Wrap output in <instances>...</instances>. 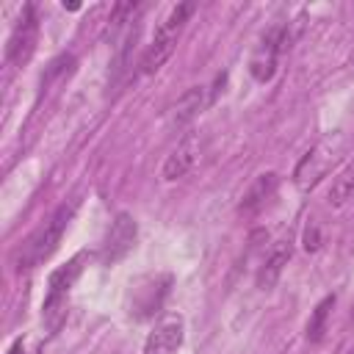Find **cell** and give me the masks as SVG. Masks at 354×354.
<instances>
[{"label": "cell", "instance_id": "obj_12", "mask_svg": "<svg viewBox=\"0 0 354 354\" xmlns=\"http://www.w3.org/2000/svg\"><path fill=\"white\" fill-rule=\"evenodd\" d=\"M277 185H279V177H277L274 171L260 174V177L249 185V191L243 194V199H241V213H257V210L274 196Z\"/></svg>", "mask_w": 354, "mask_h": 354}, {"label": "cell", "instance_id": "obj_8", "mask_svg": "<svg viewBox=\"0 0 354 354\" xmlns=\"http://www.w3.org/2000/svg\"><path fill=\"white\" fill-rule=\"evenodd\" d=\"M199 160V136L196 133H188V136H183L180 141H177V147L169 152V158L163 160V180H169V183H174V180H180V177H185L191 169H194V163Z\"/></svg>", "mask_w": 354, "mask_h": 354}, {"label": "cell", "instance_id": "obj_2", "mask_svg": "<svg viewBox=\"0 0 354 354\" xmlns=\"http://www.w3.org/2000/svg\"><path fill=\"white\" fill-rule=\"evenodd\" d=\"M194 14V3H180V6H174L171 11H169V17L158 25V30H155V39L149 41V47L144 50V55H141V75H152V72H158L169 58H171V53H174V47H177V39H180V30H183V25L188 22V17Z\"/></svg>", "mask_w": 354, "mask_h": 354}, {"label": "cell", "instance_id": "obj_18", "mask_svg": "<svg viewBox=\"0 0 354 354\" xmlns=\"http://www.w3.org/2000/svg\"><path fill=\"white\" fill-rule=\"evenodd\" d=\"M8 354H22V340H17L14 346H11V351Z\"/></svg>", "mask_w": 354, "mask_h": 354}, {"label": "cell", "instance_id": "obj_3", "mask_svg": "<svg viewBox=\"0 0 354 354\" xmlns=\"http://www.w3.org/2000/svg\"><path fill=\"white\" fill-rule=\"evenodd\" d=\"M36 41H39V17H36V8H33V6H25L19 22H17L14 30H11L8 47H6L8 61L17 64V66H22V64L33 55Z\"/></svg>", "mask_w": 354, "mask_h": 354}, {"label": "cell", "instance_id": "obj_1", "mask_svg": "<svg viewBox=\"0 0 354 354\" xmlns=\"http://www.w3.org/2000/svg\"><path fill=\"white\" fill-rule=\"evenodd\" d=\"M72 213H75V202H72V205H61L41 227H36V230L25 238V243L17 249V257H14L17 271L36 268L39 263H44V260L55 252V246L61 243V235H64V230H66Z\"/></svg>", "mask_w": 354, "mask_h": 354}, {"label": "cell", "instance_id": "obj_13", "mask_svg": "<svg viewBox=\"0 0 354 354\" xmlns=\"http://www.w3.org/2000/svg\"><path fill=\"white\" fill-rule=\"evenodd\" d=\"M80 263H83V254H77V257H72L66 266L55 268V271L50 274L47 293H55V296H69V288H72V282L77 279V274H80V268H83Z\"/></svg>", "mask_w": 354, "mask_h": 354}, {"label": "cell", "instance_id": "obj_9", "mask_svg": "<svg viewBox=\"0 0 354 354\" xmlns=\"http://www.w3.org/2000/svg\"><path fill=\"white\" fill-rule=\"evenodd\" d=\"M290 260V241H279L271 246V252L266 254L260 271H257V288L260 290H271L277 285V279L282 277V268Z\"/></svg>", "mask_w": 354, "mask_h": 354}, {"label": "cell", "instance_id": "obj_17", "mask_svg": "<svg viewBox=\"0 0 354 354\" xmlns=\"http://www.w3.org/2000/svg\"><path fill=\"white\" fill-rule=\"evenodd\" d=\"M318 227L313 224V227H307V232H304V249L307 252H313V249H318Z\"/></svg>", "mask_w": 354, "mask_h": 354}, {"label": "cell", "instance_id": "obj_10", "mask_svg": "<svg viewBox=\"0 0 354 354\" xmlns=\"http://www.w3.org/2000/svg\"><path fill=\"white\" fill-rule=\"evenodd\" d=\"M169 285H171V277H169V274L155 277V279H149L147 285H141L138 293H136V313H138L141 318L155 315V313L160 310L166 293H169Z\"/></svg>", "mask_w": 354, "mask_h": 354}, {"label": "cell", "instance_id": "obj_16", "mask_svg": "<svg viewBox=\"0 0 354 354\" xmlns=\"http://www.w3.org/2000/svg\"><path fill=\"white\" fill-rule=\"evenodd\" d=\"M72 66H75V55H69V53H61L58 58H53L50 66H47V72L41 75V88L50 86V83H53L55 77H61L64 72H69Z\"/></svg>", "mask_w": 354, "mask_h": 354}, {"label": "cell", "instance_id": "obj_19", "mask_svg": "<svg viewBox=\"0 0 354 354\" xmlns=\"http://www.w3.org/2000/svg\"><path fill=\"white\" fill-rule=\"evenodd\" d=\"M351 64H354V53H351Z\"/></svg>", "mask_w": 354, "mask_h": 354}, {"label": "cell", "instance_id": "obj_4", "mask_svg": "<svg viewBox=\"0 0 354 354\" xmlns=\"http://www.w3.org/2000/svg\"><path fill=\"white\" fill-rule=\"evenodd\" d=\"M136 235H138L136 218L130 213H119L108 227V235H105V243H102V263L116 266L122 257H127L133 243H136Z\"/></svg>", "mask_w": 354, "mask_h": 354}, {"label": "cell", "instance_id": "obj_7", "mask_svg": "<svg viewBox=\"0 0 354 354\" xmlns=\"http://www.w3.org/2000/svg\"><path fill=\"white\" fill-rule=\"evenodd\" d=\"M183 318L180 315H166L163 321L155 324V329L144 340V354H177L183 346Z\"/></svg>", "mask_w": 354, "mask_h": 354}, {"label": "cell", "instance_id": "obj_11", "mask_svg": "<svg viewBox=\"0 0 354 354\" xmlns=\"http://www.w3.org/2000/svg\"><path fill=\"white\" fill-rule=\"evenodd\" d=\"M207 102H210V100H207L205 86H191V88L177 100V105H174V113H171L174 124H177V127H185L188 122H194V119L205 111Z\"/></svg>", "mask_w": 354, "mask_h": 354}, {"label": "cell", "instance_id": "obj_5", "mask_svg": "<svg viewBox=\"0 0 354 354\" xmlns=\"http://www.w3.org/2000/svg\"><path fill=\"white\" fill-rule=\"evenodd\" d=\"M285 47H288L285 28H271V30L266 33V39L260 41L257 53L252 55V64H249L252 77H254V80H260V83L271 80V77H274V72H277V55H279Z\"/></svg>", "mask_w": 354, "mask_h": 354}, {"label": "cell", "instance_id": "obj_14", "mask_svg": "<svg viewBox=\"0 0 354 354\" xmlns=\"http://www.w3.org/2000/svg\"><path fill=\"white\" fill-rule=\"evenodd\" d=\"M332 307H335V296H324V299L315 304V310H313V315H310V321H307V340H310V343H318V340L324 337Z\"/></svg>", "mask_w": 354, "mask_h": 354}, {"label": "cell", "instance_id": "obj_6", "mask_svg": "<svg viewBox=\"0 0 354 354\" xmlns=\"http://www.w3.org/2000/svg\"><path fill=\"white\" fill-rule=\"evenodd\" d=\"M337 152H340V144L335 141H321L318 147H313L304 158H301V163H299V169H296V185L299 188H310V185H315L321 177H324V171L337 160Z\"/></svg>", "mask_w": 354, "mask_h": 354}, {"label": "cell", "instance_id": "obj_15", "mask_svg": "<svg viewBox=\"0 0 354 354\" xmlns=\"http://www.w3.org/2000/svg\"><path fill=\"white\" fill-rule=\"evenodd\" d=\"M348 199H354V163H348V166L332 180V188H329V205L340 207V205H346Z\"/></svg>", "mask_w": 354, "mask_h": 354}]
</instances>
